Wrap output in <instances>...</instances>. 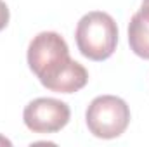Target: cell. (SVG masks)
Returning <instances> with one entry per match:
<instances>
[{
    "mask_svg": "<svg viewBox=\"0 0 149 147\" xmlns=\"http://www.w3.org/2000/svg\"><path fill=\"white\" fill-rule=\"evenodd\" d=\"M74 37L81 55L90 61H106L116 50L118 26L109 14L94 10L78 21Z\"/></svg>",
    "mask_w": 149,
    "mask_h": 147,
    "instance_id": "1",
    "label": "cell"
},
{
    "mask_svg": "<svg viewBox=\"0 0 149 147\" xmlns=\"http://www.w3.org/2000/svg\"><path fill=\"white\" fill-rule=\"evenodd\" d=\"M71 61L68 43L56 31H42L30 42L28 66L43 87L56 80Z\"/></svg>",
    "mask_w": 149,
    "mask_h": 147,
    "instance_id": "2",
    "label": "cell"
},
{
    "mask_svg": "<svg viewBox=\"0 0 149 147\" xmlns=\"http://www.w3.org/2000/svg\"><path fill=\"white\" fill-rule=\"evenodd\" d=\"M87 126L97 139H116L130 123V107L114 95L95 97L87 107Z\"/></svg>",
    "mask_w": 149,
    "mask_h": 147,
    "instance_id": "3",
    "label": "cell"
},
{
    "mask_svg": "<svg viewBox=\"0 0 149 147\" xmlns=\"http://www.w3.org/2000/svg\"><path fill=\"white\" fill-rule=\"evenodd\" d=\"M71 111L63 101L40 97L31 101L23 112L24 125L35 133H56L70 121Z\"/></svg>",
    "mask_w": 149,
    "mask_h": 147,
    "instance_id": "4",
    "label": "cell"
},
{
    "mask_svg": "<svg viewBox=\"0 0 149 147\" xmlns=\"http://www.w3.org/2000/svg\"><path fill=\"white\" fill-rule=\"evenodd\" d=\"M88 81V73L87 69L76 62V61H71V64L59 74L56 80H52L45 88L52 90V92H59V94H73V92H78L81 90Z\"/></svg>",
    "mask_w": 149,
    "mask_h": 147,
    "instance_id": "5",
    "label": "cell"
},
{
    "mask_svg": "<svg viewBox=\"0 0 149 147\" xmlns=\"http://www.w3.org/2000/svg\"><path fill=\"white\" fill-rule=\"evenodd\" d=\"M128 43L135 55L149 61V23L141 12H135L130 19Z\"/></svg>",
    "mask_w": 149,
    "mask_h": 147,
    "instance_id": "6",
    "label": "cell"
},
{
    "mask_svg": "<svg viewBox=\"0 0 149 147\" xmlns=\"http://www.w3.org/2000/svg\"><path fill=\"white\" fill-rule=\"evenodd\" d=\"M9 17H10L9 7H7V3H5L3 0H0V31L9 24Z\"/></svg>",
    "mask_w": 149,
    "mask_h": 147,
    "instance_id": "7",
    "label": "cell"
},
{
    "mask_svg": "<svg viewBox=\"0 0 149 147\" xmlns=\"http://www.w3.org/2000/svg\"><path fill=\"white\" fill-rule=\"evenodd\" d=\"M139 12L148 19V23H149V0H144V2H142V7H141Z\"/></svg>",
    "mask_w": 149,
    "mask_h": 147,
    "instance_id": "8",
    "label": "cell"
},
{
    "mask_svg": "<svg viewBox=\"0 0 149 147\" xmlns=\"http://www.w3.org/2000/svg\"><path fill=\"white\" fill-rule=\"evenodd\" d=\"M0 146H10V142H9L7 139H3V137H0Z\"/></svg>",
    "mask_w": 149,
    "mask_h": 147,
    "instance_id": "9",
    "label": "cell"
}]
</instances>
